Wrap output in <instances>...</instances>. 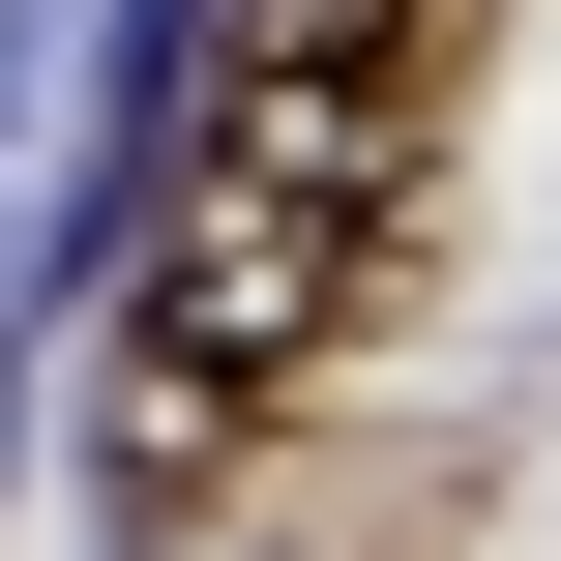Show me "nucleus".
Instances as JSON below:
<instances>
[{"label": "nucleus", "mask_w": 561, "mask_h": 561, "mask_svg": "<svg viewBox=\"0 0 561 561\" xmlns=\"http://www.w3.org/2000/svg\"><path fill=\"white\" fill-rule=\"evenodd\" d=\"M444 30L473 0H325L296 59H237V148H207V266H178V325H207V385H296L325 325H355V266H385V207H414V89H444Z\"/></svg>", "instance_id": "nucleus-1"}]
</instances>
